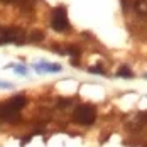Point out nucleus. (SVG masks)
<instances>
[{
	"instance_id": "9d476101",
	"label": "nucleus",
	"mask_w": 147,
	"mask_h": 147,
	"mask_svg": "<svg viewBox=\"0 0 147 147\" xmlns=\"http://www.w3.org/2000/svg\"><path fill=\"white\" fill-rule=\"evenodd\" d=\"M90 73H93V74H105V69L102 68V64H96V66H91V68H90Z\"/></svg>"
},
{
	"instance_id": "f257e3e1",
	"label": "nucleus",
	"mask_w": 147,
	"mask_h": 147,
	"mask_svg": "<svg viewBox=\"0 0 147 147\" xmlns=\"http://www.w3.org/2000/svg\"><path fill=\"white\" fill-rule=\"evenodd\" d=\"M27 98L24 95H15L5 103H0V123L19 120V112L26 107Z\"/></svg>"
},
{
	"instance_id": "423d86ee",
	"label": "nucleus",
	"mask_w": 147,
	"mask_h": 147,
	"mask_svg": "<svg viewBox=\"0 0 147 147\" xmlns=\"http://www.w3.org/2000/svg\"><path fill=\"white\" fill-rule=\"evenodd\" d=\"M134 12L139 17H147V0H135L134 2Z\"/></svg>"
},
{
	"instance_id": "0eeeda50",
	"label": "nucleus",
	"mask_w": 147,
	"mask_h": 147,
	"mask_svg": "<svg viewBox=\"0 0 147 147\" xmlns=\"http://www.w3.org/2000/svg\"><path fill=\"white\" fill-rule=\"evenodd\" d=\"M132 69L129 66H122L120 69L117 71V76H123V78H132Z\"/></svg>"
},
{
	"instance_id": "ddd939ff",
	"label": "nucleus",
	"mask_w": 147,
	"mask_h": 147,
	"mask_svg": "<svg viewBox=\"0 0 147 147\" xmlns=\"http://www.w3.org/2000/svg\"><path fill=\"white\" fill-rule=\"evenodd\" d=\"M146 78H147V74H146Z\"/></svg>"
},
{
	"instance_id": "9b49d317",
	"label": "nucleus",
	"mask_w": 147,
	"mask_h": 147,
	"mask_svg": "<svg viewBox=\"0 0 147 147\" xmlns=\"http://www.w3.org/2000/svg\"><path fill=\"white\" fill-rule=\"evenodd\" d=\"M0 88H7V90H10V88H12V85H10V83H2V81H0Z\"/></svg>"
},
{
	"instance_id": "f8f14e48",
	"label": "nucleus",
	"mask_w": 147,
	"mask_h": 147,
	"mask_svg": "<svg viewBox=\"0 0 147 147\" xmlns=\"http://www.w3.org/2000/svg\"><path fill=\"white\" fill-rule=\"evenodd\" d=\"M2 2H15V0H2Z\"/></svg>"
},
{
	"instance_id": "20e7f679",
	"label": "nucleus",
	"mask_w": 147,
	"mask_h": 147,
	"mask_svg": "<svg viewBox=\"0 0 147 147\" xmlns=\"http://www.w3.org/2000/svg\"><path fill=\"white\" fill-rule=\"evenodd\" d=\"M51 27L56 30V32H68V30H71L69 20H68V12H66V9H64L63 5H61V7H56V9L53 10Z\"/></svg>"
},
{
	"instance_id": "7ed1b4c3",
	"label": "nucleus",
	"mask_w": 147,
	"mask_h": 147,
	"mask_svg": "<svg viewBox=\"0 0 147 147\" xmlns=\"http://www.w3.org/2000/svg\"><path fill=\"white\" fill-rule=\"evenodd\" d=\"M73 120L80 125H91L96 120V110L91 105H80L73 112Z\"/></svg>"
},
{
	"instance_id": "f03ea898",
	"label": "nucleus",
	"mask_w": 147,
	"mask_h": 147,
	"mask_svg": "<svg viewBox=\"0 0 147 147\" xmlns=\"http://www.w3.org/2000/svg\"><path fill=\"white\" fill-rule=\"evenodd\" d=\"M24 44L26 34L19 27H2L0 26V46L3 44Z\"/></svg>"
},
{
	"instance_id": "1a4fd4ad",
	"label": "nucleus",
	"mask_w": 147,
	"mask_h": 147,
	"mask_svg": "<svg viewBox=\"0 0 147 147\" xmlns=\"http://www.w3.org/2000/svg\"><path fill=\"white\" fill-rule=\"evenodd\" d=\"M12 68H14V71L17 74H27V68L26 66H22V64H10Z\"/></svg>"
},
{
	"instance_id": "6e6552de",
	"label": "nucleus",
	"mask_w": 147,
	"mask_h": 147,
	"mask_svg": "<svg viewBox=\"0 0 147 147\" xmlns=\"http://www.w3.org/2000/svg\"><path fill=\"white\" fill-rule=\"evenodd\" d=\"M44 39V32H41V30H34L32 34H30V41L32 42H39V41H42Z\"/></svg>"
},
{
	"instance_id": "39448f33",
	"label": "nucleus",
	"mask_w": 147,
	"mask_h": 147,
	"mask_svg": "<svg viewBox=\"0 0 147 147\" xmlns=\"http://www.w3.org/2000/svg\"><path fill=\"white\" fill-rule=\"evenodd\" d=\"M34 69L37 71V73H59L63 68H61V64H56V63H36L34 64Z\"/></svg>"
}]
</instances>
